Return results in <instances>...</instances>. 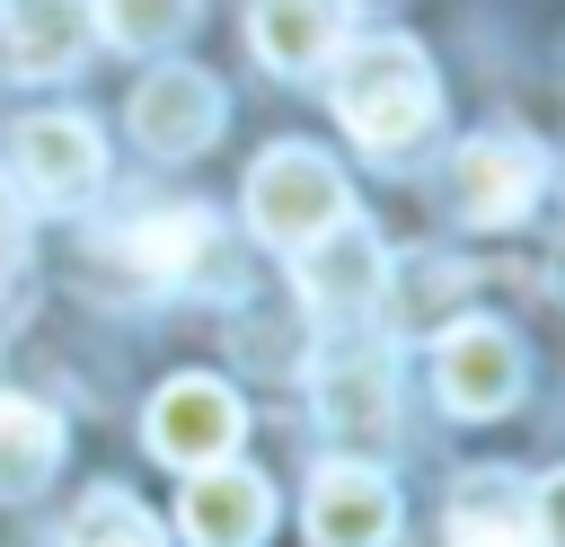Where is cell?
I'll return each instance as SVG.
<instances>
[{"label": "cell", "instance_id": "cell-10", "mask_svg": "<svg viewBox=\"0 0 565 547\" xmlns=\"http://www.w3.org/2000/svg\"><path fill=\"white\" fill-rule=\"evenodd\" d=\"M177 529H185V547H265V529H274V485H265L256 468H238V459L185 468Z\"/></svg>", "mask_w": 565, "mask_h": 547}, {"label": "cell", "instance_id": "cell-8", "mask_svg": "<svg viewBox=\"0 0 565 547\" xmlns=\"http://www.w3.org/2000/svg\"><path fill=\"white\" fill-rule=\"evenodd\" d=\"M380 274H388V247L371 238L362 212H344V221H327L318 238L291 247V282H300V300L318 318H362L380 300Z\"/></svg>", "mask_w": 565, "mask_h": 547}, {"label": "cell", "instance_id": "cell-7", "mask_svg": "<svg viewBox=\"0 0 565 547\" xmlns=\"http://www.w3.org/2000/svg\"><path fill=\"white\" fill-rule=\"evenodd\" d=\"M9 176H18L35 203L79 212V203H97V185H106V141H97L88 115H26V124L9 132Z\"/></svg>", "mask_w": 565, "mask_h": 547}, {"label": "cell", "instance_id": "cell-11", "mask_svg": "<svg viewBox=\"0 0 565 547\" xmlns=\"http://www.w3.org/2000/svg\"><path fill=\"white\" fill-rule=\"evenodd\" d=\"M309 547H388L397 538V485L371 468V459H327L309 476Z\"/></svg>", "mask_w": 565, "mask_h": 547}, {"label": "cell", "instance_id": "cell-13", "mask_svg": "<svg viewBox=\"0 0 565 547\" xmlns=\"http://www.w3.org/2000/svg\"><path fill=\"white\" fill-rule=\"evenodd\" d=\"M344 35H353V9H344V0H256V9H247V44H256V62L282 71V79L327 71V62L344 53Z\"/></svg>", "mask_w": 565, "mask_h": 547}, {"label": "cell", "instance_id": "cell-16", "mask_svg": "<svg viewBox=\"0 0 565 547\" xmlns=\"http://www.w3.org/2000/svg\"><path fill=\"white\" fill-rule=\"evenodd\" d=\"M468 300V265H450V256H388V274H380V318H388V335H424V326H450V309Z\"/></svg>", "mask_w": 565, "mask_h": 547}, {"label": "cell", "instance_id": "cell-1", "mask_svg": "<svg viewBox=\"0 0 565 547\" xmlns=\"http://www.w3.org/2000/svg\"><path fill=\"white\" fill-rule=\"evenodd\" d=\"M327 71H335V79H327L335 124H344L362 150H380V159L415 150V141L441 124V79H433L424 44H406V35H344V53H335Z\"/></svg>", "mask_w": 565, "mask_h": 547}, {"label": "cell", "instance_id": "cell-6", "mask_svg": "<svg viewBox=\"0 0 565 547\" xmlns=\"http://www.w3.org/2000/svg\"><path fill=\"white\" fill-rule=\"evenodd\" d=\"M141 432H150V459H168V468H212V459L238 450L247 406H238L230 379H212V371H177V379L150 397Z\"/></svg>", "mask_w": 565, "mask_h": 547}, {"label": "cell", "instance_id": "cell-2", "mask_svg": "<svg viewBox=\"0 0 565 547\" xmlns=\"http://www.w3.org/2000/svg\"><path fill=\"white\" fill-rule=\"evenodd\" d=\"M353 212V185H344V168L327 159V150H309V141H274L256 168H247V229L265 238V247H300V238H318L327 221H344Z\"/></svg>", "mask_w": 565, "mask_h": 547}, {"label": "cell", "instance_id": "cell-5", "mask_svg": "<svg viewBox=\"0 0 565 547\" xmlns=\"http://www.w3.org/2000/svg\"><path fill=\"white\" fill-rule=\"evenodd\" d=\"M221 115H230V88H221L212 71H194V62L141 71V88H132V106H124V124H132V141H141L150 159H194V150H212V141H221Z\"/></svg>", "mask_w": 565, "mask_h": 547}, {"label": "cell", "instance_id": "cell-4", "mask_svg": "<svg viewBox=\"0 0 565 547\" xmlns=\"http://www.w3.org/2000/svg\"><path fill=\"white\" fill-rule=\"evenodd\" d=\"M309 406H318V432L344 450V459H371L397 441V379L380 353H318L309 371Z\"/></svg>", "mask_w": 565, "mask_h": 547}, {"label": "cell", "instance_id": "cell-22", "mask_svg": "<svg viewBox=\"0 0 565 547\" xmlns=\"http://www.w3.org/2000/svg\"><path fill=\"white\" fill-rule=\"evenodd\" d=\"M556 282H565V238H556Z\"/></svg>", "mask_w": 565, "mask_h": 547}, {"label": "cell", "instance_id": "cell-20", "mask_svg": "<svg viewBox=\"0 0 565 547\" xmlns=\"http://www.w3.org/2000/svg\"><path fill=\"white\" fill-rule=\"evenodd\" d=\"M530 529H539V547H565V468H547L530 485Z\"/></svg>", "mask_w": 565, "mask_h": 547}, {"label": "cell", "instance_id": "cell-15", "mask_svg": "<svg viewBox=\"0 0 565 547\" xmlns=\"http://www.w3.org/2000/svg\"><path fill=\"white\" fill-rule=\"evenodd\" d=\"M441 547H539L530 529V485L503 468H468L441 503Z\"/></svg>", "mask_w": 565, "mask_h": 547}, {"label": "cell", "instance_id": "cell-19", "mask_svg": "<svg viewBox=\"0 0 565 547\" xmlns=\"http://www.w3.org/2000/svg\"><path fill=\"white\" fill-rule=\"evenodd\" d=\"M62 547H159V529H150V512L124 494V485H97L79 512H71V538Z\"/></svg>", "mask_w": 565, "mask_h": 547}, {"label": "cell", "instance_id": "cell-3", "mask_svg": "<svg viewBox=\"0 0 565 547\" xmlns=\"http://www.w3.org/2000/svg\"><path fill=\"white\" fill-rule=\"evenodd\" d=\"M539 194H547V150L539 141H521V132L459 141V159H450V212L468 229H512V221H530Z\"/></svg>", "mask_w": 565, "mask_h": 547}, {"label": "cell", "instance_id": "cell-18", "mask_svg": "<svg viewBox=\"0 0 565 547\" xmlns=\"http://www.w3.org/2000/svg\"><path fill=\"white\" fill-rule=\"evenodd\" d=\"M203 0H88V26L124 53H168L185 26H194Z\"/></svg>", "mask_w": 565, "mask_h": 547}, {"label": "cell", "instance_id": "cell-12", "mask_svg": "<svg viewBox=\"0 0 565 547\" xmlns=\"http://www.w3.org/2000/svg\"><path fill=\"white\" fill-rule=\"evenodd\" d=\"M115 247H124V265H132L141 282L177 291V282H194V274L221 256V221H212L203 203H159V212H132V221L115 229Z\"/></svg>", "mask_w": 565, "mask_h": 547}, {"label": "cell", "instance_id": "cell-21", "mask_svg": "<svg viewBox=\"0 0 565 547\" xmlns=\"http://www.w3.org/2000/svg\"><path fill=\"white\" fill-rule=\"evenodd\" d=\"M18 247H26V229H18V203H9V185H0V274L18 265Z\"/></svg>", "mask_w": 565, "mask_h": 547}, {"label": "cell", "instance_id": "cell-9", "mask_svg": "<svg viewBox=\"0 0 565 547\" xmlns=\"http://www.w3.org/2000/svg\"><path fill=\"white\" fill-rule=\"evenodd\" d=\"M433 388L450 415H503L521 406V344L494 318H450L433 335Z\"/></svg>", "mask_w": 565, "mask_h": 547}, {"label": "cell", "instance_id": "cell-14", "mask_svg": "<svg viewBox=\"0 0 565 547\" xmlns=\"http://www.w3.org/2000/svg\"><path fill=\"white\" fill-rule=\"evenodd\" d=\"M88 0H0V53L18 79H62L88 53Z\"/></svg>", "mask_w": 565, "mask_h": 547}, {"label": "cell", "instance_id": "cell-17", "mask_svg": "<svg viewBox=\"0 0 565 547\" xmlns=\"http://www.w3.org/2000/svg\"><path fill=\"white\" fill-rule=\"evenodd\" d=\"M62 468V415L35 397H0V503H35Z\"/></svg>", "mask_w": 565, "mask_h": 547}]
</instances>
